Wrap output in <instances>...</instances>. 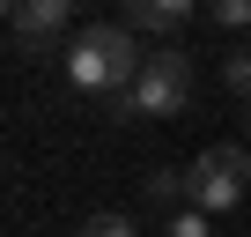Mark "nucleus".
Here are the masks:
<instances>
[{
    "label": "nucleus",
    "mask_w": 251,
    "mask_h": 237,
    "mask_svg": "<svg viewBox=\"0 0 251 237\" xmlns=\"http://www.w3.org/2000/svg\"><path fill=\"white\" fill-rule=\"evenodd\" d=\"M222 82L251 104V45H236V52H222Z\"/></svg>",
    "instance_id": "7"
},
{
    "label": "nucleus",
    "mask_w": 251,
    "mask_h": 237,
    "mask_svg": "<svg viewBox=\"0 0 251 237\" xmlns=\"http://www.w3.org/2000/svg\"><path fill=\"white\" fill-rule=\"evenodd\" d=\"M81 237H141V230H133V222H126V215H96V222H89Z\"/></svg>",
    "instance_id": "10"
},
{
    "label": "nucleus",
    "mask_w": 251,
    "mask_h": 237,
    "mask_svg": "<svg viewBox=\"0 0 251 237\" xmlns=\"http://www.w3.org/2000/svg\"><path fill=\"white\" fill-rule=\"evenodd\" d=\"M244 185H251V156L236 148V141H214V148H200V163H192V207L214 222V215H229L236 200H244Z\"/></svg>",
    "instance_id": "3"
},
{
    "label": "nucleus",
    "mask_w": 251,
    "mask_h": 237,
    "mask_svg": "<svg viewBox=\"0 0 251 237\" xmlns=\"http://www.w3.org/2000/svg\"><path fill=\"white\" fill-rule=\"evenodd\" d=\"M214 23H229V30H251V0H214Z\"/></svg>",
    "instance_id": "9"
},
{
    "label": "nucleus",
    "mask_w": 251,
    "mask_h": 237,
    "mask_svg": "<svg viewBox=\"0 0 251 237\" xmlns=\"http://www.w3.org/2000/svg\"><path fill=\"white\" fill-rule=\"evenodd\" d=\"M163 237H214V222H207L200 207H185V215H170V222H163Z\"/></svg>",
    "instance_id": "8"
},
{
    "label": "nucleus",
    "mask_w": 251,
    "mask_h": 237,
    "mask_svg": "<svg viewBox=\"0 0 251 237\" xmlns=\"http://www.w3.org/2000/svg\"><path fill=\"white\" fill-rule=\"evenodd\" d=\"M118 23L133 30V37H177V30L192 23V8H185V0H133Z\"/></svg>",
    "instance_id": "5"
},
{
    "label": "nucleus",
    "mask_w": 251,
    "mask_h": 237,
    "mask_svg": "<svg viewBox=\"0 0 251 237\" xmlns=\"http://www.w3.org/2000/svg\"><path fill=\"white\" fill-rule=\"evenodd\" d=\"M141 67H148V52H141V37L126 30V23H89L67 45V82L89 89V96H111V104L141 82Z\"/></svg>",
    "instance_id": "1"
},
{
    "label": "nucleus",
    "mask_w": 251,
    "mask_h": 237,
    "mask_svg": "<svg viewBox=\"0 0 251 237\" xmlns=\"http://www.w3.org/2000/svg\"><path fill=\"white\" fill-rule=\"evenodd\" d=\"M148 207L185 215V207H192V171H148Z\"/></svg>",
    "instance_id": "6"
},
{
    "label": "nucleus",
    "mask_w": 251,
    "mask_h": 237,
    "mask_svg": "<svg viewBox=\"0 0 251 237\" xmlns=\"http://www.w3.org/2000/svg\"><path fill=\"white\" fill-rule=\"evenodd\" d=\"M185 104H192V52L155 45V52H148V67H141V82L126 89L111 111H118V118H177Z\"/></svg>",
    "instance_id": "2"
},
{
    "label": "nucleus",
    "mask_w": 251,
    "mask_h": 237,
    "mask_svg": "<svg viewBox=\"0 0 251 237\" xmlns=\"http://www.w3.org/2000/svg\"><path fill=\"white\" fill-rule=\"evenodd\" d=\"M8 23H15L23 52H37V59H45V52L67 37V0H15V15H8Z\"/></svg>",
    "instance_id": "4"
}]
</instances>
